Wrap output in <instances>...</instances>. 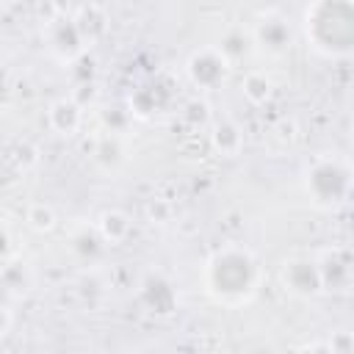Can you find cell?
<instances>
[{"instance_id": "6da1fadb", "label": "cell", "mask_w": 354, "mask_h": 354, "mask_svg": "<svg viewBox=\"0 0 354 354\" xmlns=\"http://www.w3.org/2000/svg\"><path fill=\"white\" fill-rule=\"evenodd\" d=\"M202 282L207 296L221 307H243L257 296L260 263L257 257L235 243L216 249L202 268Z\"/></svg>"}, {"instance_id": "7a4b0ae2", "label": "cell", "mask_w": 354, "mask_h": 354, "mask_svg": "<svg viewBox=\"0 0 354 354\" xmlns=\"http://www.w3.org/2000/svg\"><path fill=\"white\" fill-rule=\"evenodd\" d=\"M307 44L326 55L343 58L354 47V6L351 0H313L304 8Z\"/></svg>"}, {"instance_id": "3957f363", "label": "cell", "mask_w": 354, "mask_h": 354, "mask_svg": "<svg viewBox=\"0 0 354 354\" xmlns=\"http://www.w3.org/2000/svg\"><path fill=\"white\" fill-rule=\"evenodd\" d=\"M301 188L318 210H337L351 194V169L343 158L321 155L304 169Z\"/></svg>"}, {"instance_id": "277c9868", "label": "cell", "mask_w": 354, "mask_h": 354, "mask_svg": "<svg viewBox=\"0 0 354 354\" xmlns=\"http://www.w3.org/2000/svg\"><path fill=\"white\" fill-rule=\"evenodd\" d=\"M44 44L50 50L53 58H58L64 66H69L72 61H77L80 55H86V39L75 22V14H55L47 19L44 25Z\"/></svg>"}, {"instance_id": "5b68a950", "label": "cell", "mask_w": 354, "mask_h": 354, "mask_svg": "<svg viewBox=\"0 0 354 354\" xmlns=\"http://www.w3.org/2000/svg\"><path fill=\"white\" fill-rule=\"evenodd\" d=\"M230 66L232 64L218 53V47H202V50L188 55L185 75H188L191 86H196L199 91H216L224 86Z\"/></svg>"}, {"instance_id": "8992f818", "label": "cell", "mask_w": 354, "mask_h": 354, "mask_svg": "<svg viewBox=\"0 0 354 354\" xmlns=\"http://www.w3.org/2000/svg\"><path fill=\"white\" fill-rule=\"evenodd\" d=\"M249 36H252V47L263 50V53L271 55V58H279V55H285V53L293 47V28H290V22H288L282 14H277V11L260 14L257 22L252 25Z\"/></svg>"}, {"instance_id": "52a82bcc", "label": "cell", "mask_w": 354, "mask_h": 354, "mask_svg": "<svg viewBox=\"0 0 354 354\" xmlns=\"http://www.w3.org/2000/svg\"><path fill=\"white\" fill-rule=\"evenodd\" d=\"M279 279H282L285 290L299 296V299H313V296L324 293L315 257H293V260H288L282 266V271H279Z\"/></svg>"}, {"instance_id": "ba28073f", "label": "cell", "mask_w": 354, "mask_h": 354, "mask_svg": "<svg viewBox=\"0 0 354 354\" xmlns=\"http://www.w3.org/2000/svg\"><path fill=\"white\" fill-rule=\"evenodd\" d=\"M318 263V274H321V288L324 290H335V293H346L351 288V254L343 246H332L326 252H321L315 257Z\"/></svg>"}, {"instance_id": "9c48e42d", "label": "cell", "mask_w": 354, "mask_h": 354, "mask_svg": "<svg viewBox=\"0 0 354 354\" xmlns=\"http://www.w3.org/2000/svg\"><path fill=\"white\" fill-rule=\"evenodd\" d=\"M138 299H141V304H144L152 315H169V313L177 307V290H174L171 279L163 277V274H158V271H152V274H147V277L141 279V285H138Z\"/></svg>"}, {"instance_id": "30bf717a", "label": "cell", "mask_w": 354, "mask_h": 354, "mask_svg": "<svg viewBox=\"0 0 354 354\" xmlns=\"http://www.w3.org/2000/svg\"><path fill=\"white\" fill-rule=\"evenodd\" d=\"M47 124L58 136H75L83 124V105L75 97H58L47 108Z\"/></svg>"}, {"instance_id": "8fae6325", "label": "cell", "mask_w": 354, "mask_h": 354, "mask_svg": "<svg viewBox=\"0 0 354 354\" xmlns=\"http://www.w3.org/2000/svg\"><path fill=\"white\" fill-rule=\"evenodd\" d=\"M166 102H169V91H163V86H158V83H147L130 94V113L147 119L155 111H163Z\"/></svg>"}, {"instance_id": "7c38bea8", "label": "cell", "mask_w": 354, "mask_h": 354, "mask_svg": "<svg viewBox=\"0 0 354 354\" xmlns=\"http://www.w3.org/2000/svg\"><path fill=\"white\" fill-rule=\"evenodd\" d=\"M75 22H77V28H80L86 44H94V41L102 39L105 30H108V17H105V11H102L100 6H83V8H77Z\"/></svg>"}, {"instance_id": "4fadbf2b", "label": "cell", "mask_w": 354, "mask_h": 354, "mask_svg": "<svg viewBox=\"0 0 354 354\" xmlns=\"http://www.w3.org/2000/svg\"><path fill=\"white\" fill-rule=\"evenodd\" d=\"M91 158H94V163L102 166L105 171L116 169V166L124 160V147H122L119 136L105 133L102 138H97V144H94V149H91Z\"/></svg>"}, {"instance_id": "5bb4252c", "label": "cell", "mask_w": 354, "mask_h": 354, "mask_svg": "<svg viewBox=\"0 0 354 354\" xmlns=\"http://www.w3.org/2000/svg\"><path fill=\"white\" fill-rule=\"evenodd\" d=\"M130 218L122 213V210H105L102 216H100V221H97V230H100V235H102V241L105 243H119V241H124L127 235H130Z\"/></svg>"}, {"instance_id": "9a60e30c", "label": "cell", "mask_w": 354, "mask_h": 354, "mask_svg": "<svg viewBox=\"0 0 354 354\" xmlns=\"http://www.w3.org/2000/svg\"><path fill=\"white\" fill-rule=\"evenodd\" d=\"M102 246H105V241H102V235H100L97 227H94V230L80 227V230H75L72 238H69V249H72L77 257H83V260H94V257L102 252Z\"/></svg>"}, {"instance_id": "2e32d148", "label": "cell", "mask_w": 354, "mask_h": 354, "mask_svg": "<svg viewBox=\"0 0 354 354\" xmlns=\"http://www.w3.org/2000/svg\"><path fill=\"white\" fill-rule=\"evenodd\" d=\"M210 141L221 155H235L243 144V136H241V127L235 122L224 119V122H216V127L210 133Z\"/></svg>"}, {"instance_id": "e0dca14e", "label": "cell", "mask_w": 354, "mask_h": 354, "mask_svg": "<svg viewBox=\"0 0 354 354\" xmlns=\"http://www.w3.org/2000/svg\"><path fill=\"white\" fill-rule=\"evenodd\" d=\"M216 47H218V53H221L230 64H235V61H241V58L252 50V36L235 28V30H227L224 39H221Z\"/></svg>"}, {"instance_id": "ac0fdd59", "label": "cell", "mask_w": 354, "mask_h": 354, "mask_svg": "<svg viewBox=\"0 0 354 354\" xmlns=\"http://www.w3.org/2000/svg\"><path fill=\"white\" fill-rule=\"evenodd\" d=\"M243 97L252 102V105H260L271 97V80L263 75V72H249L243 77Z\"/></svg>"}, {"instance_id": "d6986e66", "label": "cell", "mask_w": 354, "mask_h": 354, "mask_svg": "<svg viewBox=\"0 0 354 354\" xmlns=\"http://www.w3.org/2000/svg\"><path fill=\"white\" fill-rule=\"evenodd\" d=\"M28 224H30L33 230H39V232L53 230V224H55L53 207H50V205H33V207L28 210Z\"/></svg>"}, {"instance_id": "ffe728a7", "label": "cell", "mask_w": 354, "mask_h": 354, "mask_svg": "<svg viewBox=\"0 0 354 354\" xmlns=\"http://www.w3.org/2000/svg\"><path fill=\"white\" fill-rule=\"evenodd\" d=\"M130 111H122V108H108V111H102V122H105V127H108V133H113V136H119L122 130H124V124L130 122Z\"/></svg>"}, {"instance_id": "44dd1931", "label": "cell", "mask_w": 354, "mask_h": 354, "mask_svg": "<svg viewBox=\"0 0 354 354\" xmlns=\"http://www.w3.org/2000/svg\"><path fill=\"white\" fill-rule=\"evenodd\" d=\"M14 260V238L6 224H0V271Z\"/></svg>"}, {"instance_id": "7402d4cb", "label": "cell", "mask_w": 354, "mask_h": 354, "mask_svg": "<svg viewBox=\"0 0 354 354\" xmlns=\"http://www.w3.org/2000/svg\"><path fill=\"white\" fill-rule=\"evenodd\" d=\"M183 116H185V119H191L194 124H205V122H207V105H205V102H199V100H191V102H185Z\"/></svg>"}, {"instance_id": "603a6c76", "label": "cell", "mask_w": 354, "mask_h": 354, "mask_svg": "<svg viewBox=\"0 0 354 354\" xmlns=\"http://www.w3.org/2000/svg\"><path fill=\"white\" fill-rule=\"evenodd\" d=\"M11 97H14V80H11V75L0 66V108H8V105H11Z\"/></svg>"}, {"instance_id": "cb8c5ba5", "label": "cell", "mask_w": 354, "mask_h": 354, "mask_svg": "<svg viewBox=\"0 0 354 354\" xmlns=\"http://www.w3.org/2000/svg\"><path fill=\"white\" fill-rule=\"evenodd\" d=\"M11 299H14V293L8 290V285L0 279V310H6L8 304H11Z\"/></svg>"}, {"instance_id": "d4e9b609", "label": "cell", "mask_w": 354, "mask_h": 354, "mask_svg": "<svg viewBox=\"0 0 354 354\" xmlns=\"http://www.w3.org/2000/svg\"><path fill=\"white\" fill-rule=\"evenodd\" d=\"M0 3H8V0H0Z\"/></svg>"}]
</instances>
